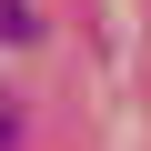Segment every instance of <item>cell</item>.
Segmentation results:
<instances>
[{
  "mask_svg": "<svg viewBox=\"0 0 151 151\" xmlns=\"http://www.w3.org/2000/svg\"><path fill=\"white\" fill-rule=\"evenodd\" d=\"M0 40H10V50H30V40H40V20H30V0H0Z\"/></svg>",
  "mask_w": 151,
  "mask_h": 151,
  "instance_id": "obj_1",
  "label": "cell"
},
{
  "mask_svg": "<svg viewBox=\"0 0 151 151\" xmlns=\"http://www.w3.org/2000/svg\"><path fill=\"white\" fill-rule=\"evenodd\" d=\"M0 151H20V121H10V111H0Z\"/></svg>",
  "mask_w": 151,
  "mask_h": 151,
  "instance_id": "obj_2",
  "label": "cell"
}]
</instances>
